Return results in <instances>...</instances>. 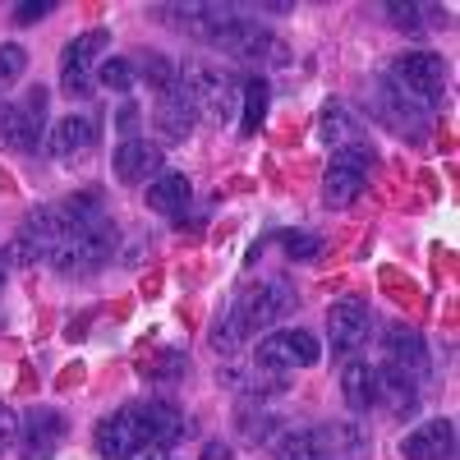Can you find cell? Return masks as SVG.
Here are the masks:
<instances>
[{"label":"cell","mask_w":460,"mask_h":460,"mask_svg":"<svg viewBox=\"0 0 460 460\" xmlns=\"http://www.w3.org/2000/svg\"><path fill=\"white\" fill-rule=\"evenodd\" d=\"M0 88H5V79H0Z\"/></svg>","instance_id":"obj_41"},{"label":"cell","mask_w":460,"mask_h":460,"mask_svg":"<svg viewBox=\"0 0 460 460\" xmlns=\"http://www.w3.org/2000/svg\"><path fill=\"white\" fill-rule=\"evenodd\" d=\"M217 51L235 56V60H244V65H290V47L281 42L277 32H267V28H258V23H249V19H240L235 28H226L221 42H217Z\"/></svg>","instance_id":"obj_7"},{"label":"cell","mask_w":460,"mask_h":460,"mask_svg":"<svg viewBox=\"0 0 460 460\" xmlns=\"http://www.w3.org/2000/svg\"><path fill=\"white\" fill-rule=\"evenodd\" d=\"M392 88H401L410 102H419L429 115L447 102V65H442V56H433V51H410V56H396L392 60V69L382 74Z\"/></svg>","instance_id":"obj_4"},{"label":"cell","mask_w":460,"mask_h":460,"mask_svg":"<svg viewBox=\"0 0 460 460\" xmlns=\"http://www.w3.org/2000/svg\"><path fill=\"white\" fill-rule=\"evenodd\" d=\"M180 88L189 93V102H194L199 120H208V125H230V120H235L240 84L230 79V74H221L217 65L189 60V65L180 69Z\"/></svg>","instance_id":"obj_2"},{"label":"cell","mask_w":460,"mask_h":460,"mask_svg":"<svg viewBox=\"0 0 460 460\" xmlns=\"http://www.w3.org/2000/svg\"><path fill=\"white\" fill-rule=\"evenodd\" d=\"M199 460H235V451H230V442H221V438H217V442H208V447H203V456H199Z\"/></svg>","instance_id":"obj_39"},{"label":"cell","mask_w":460,"mask_h":460,"mask_svg":"<svg viewBox=\"0 0 460 460\" xmlns=\"http://www.w3.org/2000/svg\"><path fill=\"white\" fill-rule=\"evenodd\" d=\"M368 102H373V115H377V120L387 125L392 134H401V138H414V143L429 134V120H433V115H429L424 106H419V102H410L401 88H392L387 79H377V84H373Z\"/></svg>","instance_id":"obj_9"},{"label":"cell","mask_w":460,"mask_h":460,"mask_svg":"<svg viewBox=\"0 0 460 460\" xmlns=\"http://www.w3.org/2000/svg\"><path fill=\"white\" fill-rule=\"evenodd\" d=\"M19 106H23V115H28V125L47 138V106H51V93L37 84V88H28V97H23Z\"/></svg>","instance_id":"obj_31"},{"label":"cell","mask_w":460,"mask_h":460,"mask_svg":"<svg viewBox=\"0 0 460 460\" xmlns=\"http://www.w3.org/2000/svg\"><path fill=\"white\" fill-rule=\"evenodd\" d=\"M152 120H157V129H162V138H166V143H184L189 134H194V125H199V111H194V102H189V93L175 84V88L157 93Z\"/></svg>","instance_id":"obj_17"},{"label":"cell","mask_w":460,"mask_h":460,"mask_svg":"<svg viewBox=\"0 0 460 460\" xmlns=\"http://www.w3.org/2000/svg\"><path fill=\"white\" fill-rule=\"evenodd\" d=\"M387 14H392V23L396 28H419V14H424V10H419V5H387Z\"/></svg>","instance_id":"obj_36"},{"label":"cell","mask_w":460,"mask_h":460,"mask_svg":"<svg viewBox=\"0 0 460 460\" xmlns=\"http://www.w3.org/2000/svg\"><path fill=\"white\" fill-rule=\"evenodd\" d=\"M134 74H138V79H147L157 93H166V88H175V84H180V65H175V60H166L162 51H138Z\"/></svg>","instance_id":"obj_29"},{"label":"cell","mask_w":460,"mask_h":460,"mask_svg":"<svg viewBox=\"0 0 460 460\" xmlns=\"http://www.w3.org/2000/svg\"><path fill=\"white\" fill-rule=\"evenodd\" d=\"M295 304H299V290L290 277H267L262 286H253L244 299H240V318L249 332L258 327H277L286 314H295Z\"/></svg>","instance_id":"obj_10"},{"label":"cell","mask_w":460,"mask_h":460,"mask_svg":"<svg viewBox=\"0 0 460 460\" xmlns=\"http://www.w3.org/2000/svg\"><path fill=\"white\" fill-rule=\"evenodd\" d=\"M401 456L405 460H451L456 456V424L451 419H429L414 433L401 438Z\"/></svg>","instance_id":"obj_18"},{"label":"cell","mask_w":460,"mask_h":460,"mask_svg":"<svg viewBox=\"0 0 460 460\" xmlns=\"http://www.w3.org/2000/svg\"><path fill=\"white\" fill-rule=\"evenodd\" d=\"M93 143H97V125L88 120V115H65V120H56L47 129V152H51V157H60V162L84 157Z\"/></svg>","instance_id":"obj_21"},{"label":"cell","mask_w":460,"mask_h":460,"mask_svg":"<svg viewBox=\"0 0 460 460\" xmlns=\"http://www.w3.org/2000/svg\"><path fill=\"white\" fill-rule=\"evenodd\" d=\"M115 125H120V134H125V138H138V134H134V129H138V106H120Z\"/></svg>","instance_id":"obj_37"},{"label":"cell","mask_w":460,"mask_h":460,"mask_svg":"<svg viewBox=\"0 0 460 460\" xmlns=\"http://www.w3.org/2000/svg\"><path fill=\"white\" fill-rule=\"evenodd\" d=\"M341 396L355 414H368L377 405V368L368 359H350L341 368Z\"/></svg>","instance_id":"obj_23"},{"label":"cell","mask_w":460,"mask_h":460,"mask_svg":"<svg viewBox=\"0 0 460 460\" xmlns=\"http://www.w3.org/2000/svg\"><path fill=\"white\" fill-rule=\"evenodd\" d=\"M318 125H323V143H327L332 152H341V147H359V143H364L359 125L350 120V111H345V106H327Z\"/></svg>","instance_id":"obj_28"},{"label":"cell","mask_w":460,"mask_h":460,"mask_svg":"<svg viewBox=\"0 0 460 460\" xmlns=\"http://www.w3.org/2000/svg\"><path fill=\"white\" fill-rule=\"evenodd\" d=\"M115 180L120 184H152L162 175L166 157H162V147L157 143H147V138H125L120 147H115Z\"/></svg>","instance_id":"obj_16"},{"label":"cell","mask_w":460,"mask_h":460,"mask_svg":"<svg viewBox=\"0 0 460 460\" xmlns=\"http://www.w3.org/2000/svg\"><path fill=\"white\" fill-rule=\"evenodd\" d=\"M23 69H28V51H23L19 42H5V47H0V79H5V84H19Z\"/></svg>","instance_id":"obj_32"},{"label":"cell","mask_w":460,"mask_h":460,"mask_svg":"<svg viewBox=\"0 0 460 460\" xmlns=\"http://www.w3.org/2000/svg\"><path fill=\"white\" fill-rule=\"evenodd\" d=\"M387 364L405 368V373H410V377H419V382H429L433 359H429L424 336L410 332V327H387Z\"/></svg>","instance_id":"obj_22"},{"label":"cell","mask_w":460,"mask_h":460,"mask_svg":"<svg viewBox=\"0 0 460 460\" xmlns=\"http://www.w3.org/2000/svg\"><path fill=\"white\" fill-rule=\"evenodd\" d=\"M157 14H175V23H180L189 37L208 42V47H217L221 32L240 23V19H235V5H162Z\"/></svg>","instance_id":"obj_15"},{"label":"cell","mask_w":460,"mask_h":460,"mask_svg":"<svg viewBox=\"0 0 460 460\" xmlns=\"http://www.w3.org/2000/svg\"><path fill=\"white\" fill-rule=\"evenodd\" d=\"M277 460H368V433L359 424H318L277 442Z\"/></svg>","instance_id":"obj_1"},{"label":"cell","mask_w":460,"mask_h":460,"mask_svg":"<svg viewBox=\"0 0 460 460\" xmlns=\"http://www.w3.org/2000/svg\"><path fill=\"white\" fill-rule=\"evenodd\" d=\"M56 5L51 0H23V5H14V23H37V19H47Z\"/></svg>","instance_id":"obj_35"},{"label":"cell","mask_w":460,"mask_h":460,"mask_svg":"<svg viewBox=\"0 0 460 460\" xmlns=\"http://www.w3.org/2000/svg\"><path fill=\"white\" fill-rule=\"evenodd\" d=\"M171 456V447H157V442H147V447H134L125 460H166Z\"/></svg>","instance_id":"obj_38"},{"label":"cell","mask_w":460,"mask_h":460,"mask_svg":"<svg viewBox=\"0 0 460 460\" xmlns=\"http://www.w3.org/2000/svg\"><path fill=\"white\" fill-rule=\"evenodd\" d=\"M65 240V217L60 208H32L19 221V235H14V258L19 262H51L56 244Z\"/></svg>","instance_id":"obj_12"},{"label":"cell","mask_w":460,"mask_h":460,"mask_svg":"<svg viewBox=\"0 0 460 460\" xmlns=\"http://www.w3.org/2000/svg\"><path fill=\"white\" fill-rule=\"evenodd\" d=\"M0 290H5V253H0Z\"/></svg>","instance_id":"obj_40"},{"label":"cell","mask_w":460,"mask_h":460,"mask_svg":"<svg viewBox=\"0 0 460 460\" xmlns=\"http://www.w3.org/2000/svg\"><path fill=\"white\" fill-rule=\"evenodd\" d=\"M97 84H102L106 93H129V88L138 84L134 60H125V56H106V60L97 65Z\"/></svg>","instance_id":"obj_30"},{"label":"cell","mask_w":460,"mask_h":460,"mask_svg":"<svg viewBox=\"0 0 460 460\" xmlns=\"http://www.w3.org/2000/svg\"><path fill=\"white\" fill-rule=\"evenodd\" d=\"M47 138L28 125V115L19 102H0V147L5 152H37Z\"/></svg>","instance_id":"obj_25"},{"label":"cell","mask_w":460,"mask_h":460,"mask_svg":"<svg viewBox=\"0 0 460 460\" xmlns=\"http://www.w3.org/2000/svg\"><path fill=\"white\" fill-rule=\"evenodd\" d=\"M281 249L290 253V258H318V249H323V240L318 235H309V230H290V235H281Z\"/></svg>","instance_id":"obj_33"},{"label":"cell","mask_w":460,"mask_h":460,"mask_svg":"<svg viewBox=\"0 0 460 460\" xmlns=\"http://www.w3.org/2000/svg\"><path fill=\"white\" fill-rule=\"evenodd\" d=\"M14 438H19V414H14L5 401H0V456L14 447Z\"/></svg>","instance_id":"obj_34"},{"label":"cell","mask_w":460,"mask_h":460,"mask_svg":"<svg viewBox=\"0 0 460 460\" xmlns=\"http://www.w3.org/2000/svg\"><path fill=\"white\" fill-rule=\"evenodd\" d=\"M267 102H272V88H267L262 79H244L240 84V134L253 138L258 125L267 120Z\"/></svg>","instance_id":"obj_26"},{"label":"cell","mask_w":460,"mask_h":460,"mask_svg":"<svg viewBox=\"0 0 460 460\" xmlns=\"http://www.w3.org/2000/svg\"><path fill=\"white\" fill-rule=\"evenodd\" d=\"M115 253V221L102 217L97 226H84V230H69L65 226V240L56 244L51 253V267L65 277H93L97 267H106Z\"/></svg>","instance_id":"obj_3"},{"label":"cell","mask_w":460,"mask_h":460,"mask_svg":"<svg viewBox=\"0 0 460 460\" xmlns=\"http://www.w3.org/2000/svg\"><path fill=\"white\" fill-rule=\"evenodd\" d=\"M129 410H134V419H138L143 447H147V442L171 447V442H180V438L194 433V424H189V419H184V414H180L171 401H134Z\"/></svg>","instance_id":"obj_14"},{"label":"cell","mask_w":460,"mask_h":460,"mask_svg":"<svg viewBox=\"0 0 460 460\" xmlns=\"http://www.w3.org/2000/svg\"><path fill=\"white\" fill-rule=\"evenodd\" d=\"M134 447H143V433H138V419H134L129 405L115 410V414H106L102 424H97V451H102L106 460H125Z\"/></svg>","instance_id":"obj_20"},{"label":"cell","mask_w":460,"mask_h":460,"mask_svg":"<svg viewBox=\"0 0 460 460\" xmlns=\"http://www.w3.org/2000/svg\"><path fill=\"white\" fill-rule=\"evenodd\" d=\"M277 424H281V419H277L272 410H267V405L244 401V405L235 410V429H240V438H244V442H253V447L272 442V438H277Z\"/></svg>","instance_id":"obj_27"},{"label":"cell","mask_w":460,"mask_h":460,"mask_svg":"<svg viewBox=\"0 0 460 460\" xmlns=\"http://www.w3.org/2000/svg\"><path fill=\"white\" fill-rule=\"evenodd\" d=\"M419 396H424V382H419V377H410L396 364H382L377 368V405H387L396 419L414 414L419 410Z\"/></svg>","instance_id":"obj_19"},{"label":"cell","mask_w":460,"mask_h":460,"mask_svg":"<svg viewBox=\"0 0 460 460\" xmlns=\"http://www.w3.org/2000/svg\"><path fill=\"white\" fill-rule=\"evenodd\" d=\"M373 162H377L373 143H359V147H341V152H332L327 175H323V203H327V208H350V203L364 194Z\"/></svg>","instance_id":"obj_5"},{"label":"cell","mask_w":460,"mask_h":460,"mask_svg":"<svg viewBox=\"0 0 460 460\" xmlns=\"http://www.w3.org/2000/svg\"><path fill=\"white\" fill-rule=\"evenodd\" d=\"M65 433H69V424H65V414H60L56 405H32V410L19 419L14 447H19L23 460H56Z\"/></svg>","instance_id":"obj_11"},{"label":"cell","mask_w":460,"mask_h":460,"mask_svg":"<svg viewBox=\"0 0 460 460\" xmlns=\"http://www.w3.org/2000/svg\"><path fill=\"white\" fill-rule=\"evenodd\" d=\"M373 336V314L364 299H336L327 309V341H332V355H355L364 350Z\"/></svg>","instance_id":"obj_13"},{"label":"cell","mask_w":460,"mask_h":460,"mask_svg":"<svg viewBox=\"0 0 460 460\" xmlns=\"http://www.w3.org/2000/svg\"><path fill=\"white\" fill-rule=\"evenodd\" d=\"M323 359V345L314 332L304 327H281V332H267L253 350L258 368H272V373H295V368H314Z\"/></svg>","instance_id":"obj_6"},{"label":"cell","mask_w":460,"mask_h":460,"mask_svg":"<svg viewBox=\"0 0 460 460\" xmlns=\"http://www.w3.org/2000/svg\"><path fill=\"white\" fill-rule=\"evenodd\" d=\"M189 199H194V184H189L180 171H162L147 184V208L162 212V217H180L189 208Z\"/></svg>","instance_id":"obj_24"},{"label":"cell","mask_w":460,"mask_h":460,"mask_svg":"<svg viewBox=\"0 0 460 460\" xmlns=\"http://www.w3.org/2000/svg\"><path fill=\"white\" fill-rule=\"evenodd\" d=\"M106 28H93L84 37H74L65 47V60H60V88L65 97H93V84H97V56L106 51Z\"/></svg>","instance_id":"obj_8"}]
</instances>
